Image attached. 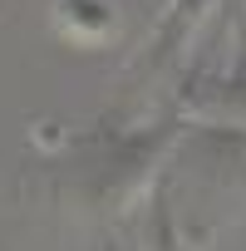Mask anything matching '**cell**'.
Returning <instances> with one entry per match:
<instances>
[{
    "label": "cell",
    "mask_w": 246,
    "mask_h": 251,
    "mask_svg": "<svg viewBox=\"0 0 246 251\" xmlns=\"http://www.w3.org/2000/svg\"><path fill=\"white\" fill-rule=\"evenodd\" d=\"M54 25H59V35H69L79 45H98V40L113 35V10L103 0H59Z\"/></svg>",
    "instance_id": "6da1fadb"
}]
</instances>
